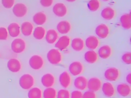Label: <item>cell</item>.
<instances>
[{
    "instance_id": "6da1fadb",
    "label": "cell",
    "mask_w": 131,
    "mask_h": 98,
    "mask_svg": "<svg viewBox=\"0 0 131 98\" xmlns=\"http://www.w3.org/2000/svg\"><path fill=\"white\" fill-rule=\"evenodd\" d=\"M34 84V77L29 74H25L22 75L19 79V86L24 90H29L33 87Z\"/></svg>"
},
{
    "instance_id": "7a4b0ae2",
    "label": "cell",
    "mask_w": 131,
    "mask_h": 98,
    "mask_svg": "<svg viewBox=\"0 0 131 98\" xmlns=\"http://www.w3.org/2000/svg\"><path fill=\"white\" fill-rule=\"evenodd\" d=\"M47 57L48 61L52 64L57 65L62 60V55L58 49L52 48L47 53Z\"/></svg>"
},
{
    "instance_id": "3957f363",
    "label": "cell",
    "mask_w": 131,
    "mask_h": 98,
    "mask_svg": "<svg viewBox=\"0 0 131 98\" xmlns=\"http://www.w3.org/2000/svg\"><path fill=\"white\" fill-rule=\"evenodd\" d=\"M31 68L34 70H38L42 68L45 62L42 57L38 55H34L31 57L29 61Z\"/></svg>"
},
{
    "instance_id": "277c9868",
    "label": "cell",
    "mask_w": 131,
    "mask_h": 98,
    "mask_svg": "<svg viewBox=\"0 0 131 98\" xmlns=\"http://www.w3.org/2000/svg\"><path fill=\"white\" fill-rule=\"evenodd\" d=\"M104 76L108 81L115 82L120 78V71L119 69L116 67H110L105 70Z\"/></svg>"
},
{
    "instance_id": "5b68a950",
    "label": "cell",
    "mask_w": 131,
    "mask_h": 98,
    "mask_svg": "<svg viewBox=\"0 0 131 98\" xmlns=\"http://www.w3.org/2000/svg\"><path fill=\"white\" fill-rule=\"evenodd\" d=\"M12 51L17 54L23 53L26 49V44L24 40L21 38L14 39L11 44Z\"/></svg>"
},
{
    "instance_id": "8992f818",
    "label": "cell",
    "mask_w": 131,
    "mask_h": 98,
    "mask_svg": "<svg viewBox=\"0 0 131 98\" xmlns=\"http://www.w3.org/2000/svg\"><path fill=\"white\" fill-rule=\"evenodd\" d=\"M71 38L67 35H63L59 37L55 44V47L60 51L67 49L71 44Z\"/></svg>"
},
{
    "instance_id": "52a82bcc",
    "label": "cell",
    "mask_w": 131,
    "mask_h": 98,
    "mask_svg": "<svg viewBox=\"0 0 131 98\" xmlns=\"http://www.w3.org/2000/svg\"><path fill=\"white\" fill-rule=\"evenodd\" d=\"M70 74L74 76H78L81 75L84 70V67L82 63L79 61H74L69 66Z\"/></svg>"
},
{
    "instance_id": "ba28073f",
    "label": "cell",
    "mask_w": 131,
    "mask_h": 98,
    "mask_svg": "<svg viewBox=\"0 0 131 98\" xmlns=\"http://www.w3.org/2000/svg\"><path fill=\"white\" fill-rule=\"evenodd\" d=\"M102 84V82L99 78L92 77L88 80L87 88L89 90L96 92L101 89Z\"/></svg>"
},
{
    "instance_id": "9c48e42d",
    "label": "cell",
    "mask_w": 131,
    "mask_h": 98,
    "mask_svg": "<svg viewBox=\"0 0 131 98\" xmlns=\"http://www.w3.org/2000/svg\"><path fill=\"white\" fill-rule=\"evenodd\" d=\"M101 90L104 95L107 97H112L116 94V89L111 82H106L102 84Z\"/></svg>"
},
{
    "instance_id": "30bf717a",
    "label": "cell",
    "mask_w": 131,
    "mask_h": 98,
    "mask_svg": "<svg viewBox=\"0 0 131 98\" xmlns=\"http://www.w3.org/2000/svg\"><path fill=\"white\" fill-rule=\"evenodd\" d=\"M59 82L60 85L64 88H69L71 85L72 78L70 74L67 71L62 72L59 77Z\"/></svg>"
},
{
    "instance_id": "8fae6325",
    "label": "cell",
    "mask_w": 131,
    "mask_h": 98,
    "mask_svg": "<svg viewBox=\"0 0 131 98\" xmlns=\"http://www.w3.org/2000/svg\"><path fill=\"white\" fill-rule=\"evenodd\" d=\"M110 28L105 24L101 23L99 24L95 29V33L97 36L101 39L107 38L110 34Z\"/></svg>"
},
{
    "instance_id": "7c38bea8",
    "label": "cell",
    "mask_w": 131,
    "mask_h": 98,
    "mask_svg": "<svg viewBox=\"0 0 131 98\" xmlns=\"http://www.w3.org/2000/svg\"><path fill=\"white\" fill-rule=\"evenodd\" d=\"M27 6L23 3H17L15 4L12 9V12L14 15L17 17H23L27 13Z\"/></svg>"
},
{
    "instance_id": "4fadbf2b",
    "label": "cell",
    "mask_w": 131,
    "mask_h": 98,
    "mask_svg": "<svg viewBox=\"0 0 131 98\" xmlns=\"http://www.w3.org/2000/svg\"><path fill=\"white\" fill-rule=\"evenodd\" d=\"M75 87L79 90L83 91L86 89L88 85V79L83 76L76 77L74 82Z\"/></svg>"
},
{
    "instance_id": "5bb4252c",
    "label": "cell",
    "mask_w": 131,
    "mask_h": 98,
    "mask_svg": "<svg viewBox=\"0 0 131 98\" xmlns=\"http://www.w3.org/2000/svg\"><path fill=\"white\" fill-rule=\"evenodd\" d=\"M41 83L45 87H51L55 84V78L52 74L47 73L42 76Z\"/></svg>"
},
{
    "instance_id": "9a60e30c",
    "label": "cell",
    "mask_w": 131,
    "mask_h": 98,
    "mask_svg": "<svg viewBox=\"0 0 131 98\" xmlns=\"http://www.w3.org/2000/svg\"><path fill=\"white\" fill-rule=\"evenodd\" d=\"M67 11L66 6L61 3H56L53 8V12L57 17H62L64 16L67 14Z\"/></svg>"
},
{
    "instance_id": "2e32d148",
    "label": "cell",
    "mask_w": 131,
    "mask_h": 98,
    "mask_svg": "<svg viewBox=\"0 0 131 98\" xmlns=\"http://www.w3.org/2000/svg\"><path fill=\"white\" fill-rule=\"evenodd\" d=\"M85 45L90 50H96L100 45L99 39L95 36H90L85 40Z\"/></svg>"
},
{
    "instance_id": "e0dca14e",
    "label": "cell",
    "mask_w": 131,
    "mask_h": 98,
    "mask_svg": "<svg viewBox=\"0 0 131 98\" xmlns=\"http://www.w3.org/2000/svg\"><path fill=\"white\" fill-rule=\"evenodd\" d=\"M57 31L61 34L69 33L72 29L71 23L67 20H62L58 23L56 26Z\"/></svg>"
},
{
    "instance_id": "ac0fdd59",
    "label": "cell",
    "mask_w": 131,
    "mask_h": 98,
    "mask_svg": "<svg viewBox=\"0 0 131 98\" xmlns=\"http://www.w3.org/2000/svg\"><path fill=\"white\" fill-rule=\"evenodd\" d=\"M116 90L119 94L123 97L129 96L131 93V88L130 85L126 83L119 84L116 88Z\"/></svg>"
},
{
    "instance_id": "d6986e66",
    "label": "cell",
    "mask_w": 131,
    "mask_h": 98,
    "mask_svg": "<svg viewBox=\"0 0 131 98\" xmlns=\"http://www.w3.org/2000/svg\"><path fill=\"white\" fill-rule=\"evenodd\" d=\"M113 51L112 47L108 45H104L98 50V54L99 57L103 59L109 58L112 55Z\"/></svg>"
},
{
    "instance_id": "ffe728a7",
    "label": "cell",
    "mask_w": 131,
    "mask_h": 98,
    "mask_svg": "<svg viewBox=\"0 0 131 98\" xmlns=\"http://www.w3.org/2000/svg\"><path fill=\"white\" fill-rule=\"evenodd\" d=\"M46 41L51 44L55 43L59 38V35L57 32L54 29H49L46 32L45 35Z\"/></svg>"
},
{
    "instance_id": "44dd1931",
    "label": "cell",
    "mask_w": 131,
    "mask_h": 98,
    "mask_svg": "<svg viewBox=\"0 0 131 98\" xmlns=\"http://www.w3.org/2000/svg\"><path fill=\"white\" fill-rule=\"evenodd\" d=\"M72 49L76 52H81L84 48L85 43L84 40L81 38H75L71 41Z\"/></svg>"
},
{
    "instance_id": "7402d4cb",
    "label": "cell",
    "mask_w": 131,
    "mask_h": 98,
    "mask_svg": "<svg viewBox=\"0 0 131 98\" xmlns=\"http://www.w3.org/2000/svg\"><path fill=\"white\" fill-rule=\"evenodd\" d=\"M7 67L10 71L13 72H17L20 70L21 65L18 60L15 58H12L8 61Z\"/></svg>"
},
{
    "instance_id": "603a6c76",
    "label": "cell",
    "mask_w": 131,
    "mask_h": 98,
    "mask_svg": "<svg viewBox=\"0 0 131 98\" xmlns=\"http://www.w3.org/2000/svg\"><path fill=\"white\" fill-rule=\"evenodd\" d=\"M101 15L103 19L106 20H110L115 17L116 11L112 7H106L102 10Z\"/></svg>"
},
{
    "instance_id": "cb8c5ba5",
    "label": "cell",
    "mask_w": 131,
    "mask_h": 98,
    "mask_svg": "<svg viewBox=\"0 0 131 98\" xmlns=\"http://www.w3.org/2000/svg\"><path fill=\"white\" fill-rule=\"evenodd\" d=\"M21 33L25 36L31 35L34 30L32 23L29 21H25L22 23L20 28Z\"/></svg>"
},
{
    "instance_id": "d4e9b609",
    "label": "cell",
    "mask_w": 131,
    "mask_h": 98,
    "mask_svg": "<svg viewBox=\"0 0 131 98\" xmlns=\"http://www.w3.org/2000/svg\"><path fill=\"white\" fill-rule=\"evenodd\" d=\"M84 58L86 62L90 64H93L98 61V56L94 50H90L85 53Z\"/></svg>"
},
{
    "instance_id": "484cf974",
    "label": "cell",
    "mask_w": 131,
    "mask_h": 98,
    "mask_svg": "<svg viewBox=\"0 0 131 98\" xmlns=\"http://www.w3.org/2000/svg\"><path fill=\"white\" fill-rule=\"evenodd\" d=\"M47 20V15L42 12H38L35 13L33 16V22L38 26H41L45 24Z\"/></svg>"
},
{
    "instance_id": "4316f807",
    "label": "cell",
    "mask_w": 131,
    "mask_h": 98,
    "mask_svg": "<svg viewBox=\"0 0 131 98\" xmlns=\"http://www.w3.org/2000/svg\"><path fill=\"white\" fill-rule=\"evenodd\" d=\"M7 30L9 35L12 37H17L20 32V26L16 22L10 23L8 26Z\"/></svg>"
},
{
    "instance_id": "83f0119b",
    "label": "cell",
    "mask_w": 131,
    "mask_h": 98,
    "mask_svg": "<svg viewBox=\"0 0 131 98\" xmlns=\"http://www.w3.org/2000/svg\"><path fill=\"white\" fill-rule=\"evenodd\" d=\"M120 21L122 28L125 29H130L131 28V16L130 13L122 15L120 18Z\"/></svg>"
},
{
    "instance_id": "f1b7e54d",
    "label": "cell",
    "mask_w": 131,
    "mask_h": 98,
    "mask_svg": "<svg viewBox=\"0 0 131 98\" xmlns=\"http://www.w3.org/2000/svg\"><path fill=\"white\" fill-rule=\"evenodd\" d=\"M32 33L33 37L36 39L41 40L45 37L46 30L43 27L38 26L34 29Z\"/></svg>"
},
{
    "instance_id": "f546056e",
    "label": "cell",
    "mask_w": 131,
    "mask_h": 98,
    "mask_svg": "<svg viewBox=\"0 0 131 98\" xmlns=\"http://www.w3.org/2000/svg\"><path fill=\"white\" fill-rule=\"evenodd\" d=\"M28 98H42V90L39 87H32L28 92Z\"/></svg>"
},
{
    "instance_id": "4dcf8cb0",
    "label": "cell",
    "mask_w": 131,
    "mask_h": 98,
    "mask_svg": "<svg viewBox=\"0 0 131 98\" xmlns=\"http://www.w3.org/2000/svg\"><path fill=\"white\" fill-rule=\"evenodd\" d=\"M56 95L57 91L52 87L46 88L42 92L43 98H56Z\"/></svg>"
},
{
    "instance_id": "1f68e13d",
    "label": "cell",
    "mask_w": 131,
    "mask_h": 98,
    "mask_svg": "<svg viewBox=\"0 0 131 98\" xmlns=\"http://www.w3.org/2000/svg\"><path fill=\"white\" fill-rule=\"evenodd\" d=\"M87 6L90 11L95 12L100 8V2L99 0H90L88 3Z\"/></svg>"
},
{
    "instance_id": "d6a6232c",
    "label": "cell",
    "mask_w": 131,
    "mask_h": 98,
    "mask_svg": "<svg viewBox=\"0 0 131 98\" xmlns=\"http://www.w3.org/2000/svg\"><path fill=\"white\" fill-rule=\"evenodd\" d=\"M56 98H70V92L65 88L61 89L57 92Z\"/></svg>"
},
{
    "instance_id": "836d02e7",
    "label": "cell",
    "mask_w": 131,
    "mask_h": 98,
    "mask_svg": "<svg viewBox=\"0 0 131 98\" xmlns=\"http://www.w3.org/2000/svg\"><path fill=\"white\" fill-rule=\"evenodd\" d=\"M122 60L126 64L129 65L131 64V53L127 52L124 53L122 56Z\"/></svg>"
},
{
    "instance_id": "e575fe53",
    "label": "cell",
    "mask_w": 131,
    "mask_h": 98,
    "mask_svg": "<svg viewBox=\"0 0 131 98\" xmlns=\"http://www.w3.org/2000/svg\"><path fill=\"white\" fill-rule=\"evenodd\" d=\"M82 98H97V95L95 92L88 90L83 93Z\"/></svg>"
},
{
    "instance_id": "d590c367",
    "label": "cell",
    "mask_w": 131,
    "mask_h": 98,
    "mask_svg": "<svg viewBox=\"0 0 131 98\" xmlns=\"http://www.w3.org/2000/svg\"><path fill=\"white\" fill-rule=\"evenodd\" d=\"M15 2V0H2L3 6L7 9H9L12 7Z\"/></svg>"
},
{
    "instance_id": "8d00e7d4",
    "label": "cell",
    "mask_w": 131,
    "mask_h": 98,
    "mask_svg": "<svg viewBox=\"0 0 131 98\" xmlns=\"http://www.w3.org/2000/svg\"><path fill=\"white\" fill-rule=\"evenodd\" d=\"M8 37V31L4 27H0V40H6Z\"/></svg>"
},
{
    "instance_id": "74e56055",
    "label": "cell",
    "mask_w": 131,
    "mask_h": 98,
    "mask_svg": "<svg viewBox=\"0 0 131 98\" xmlns=\"http://www.w3.org/2000/svg\"><path fill=\"white\" fill-rule=\"evenodd\" d=\"M82 94L83 93L80 90H74L70 93V98H82Z\"/></svg>"
},
{
    "instance_id": "f35d334b",
    "label": "cell",
    "mask_w": 131,
    "mask_h": 98,
    "mask_svg": "<svg viewBox=\"0 0 131 98\" xmlns=\"http://www.w3.org/2000/svg\"><path fill=\"white\" fill-rule=\"evenodd\" d=\"M53 0H40V4L43 7H49L53 4Z\"/></svg>"
},
{
    "instance_id": "ab89813d",
    "label": "cell",
    "mask_w": 131,
    "mask_h": 98,
    "mask_svg": "<svg viewBox=\"0 0 131 98\" xmlns=\"http://www.w3.org/2000/svg\"><path fill=\"white\" fill-rule=\"evenodd\" d=\"M126 81L127 83L130 85L131 84V79H130V74H128L126 77Z\"/></svg>"
},
{
    "instance_id": "60d3db41",
    "label": "cell",
    "mask_w": 131,
    "mask_h": 98,
    "mask_svg": "<svg viewBox=\"0 0 131 98\" xmlns=\"http://www.w3.org/2000/svg\"><path fill=\"white\" fill-rule=\"evenodd\" d=\"M66 1L67 2H74L76 1V0H66Z\"/></svg>"
},
{
    "instance_id": "b9f144b4",
    "label": "cell",
    "mask_w": 131,
    "mask_h": 98,
    "mask_svg": "<svg viewBox=\"0 0 131 98\" xmlns=\"http://www.w3.org/2000/svg\"><path fill=\"white\" fill-rule=\"evenodd\" d=\"M102 1H105V2H106V1H110V0H102Z\"/></svg>"
}]
</instances>
